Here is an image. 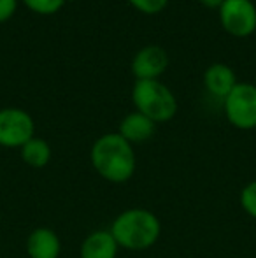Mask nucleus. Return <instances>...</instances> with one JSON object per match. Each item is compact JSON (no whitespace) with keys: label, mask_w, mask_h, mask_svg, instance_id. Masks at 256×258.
Returning <instances> with one entry per match:
<instances>
[{"label":"nucleus","mask_w":256,"mask_h":258,"mask_svg":"<svg viewBox=\"0 0 256 258\" xmlns=\"http://www.w3.org/2000/svg\"><path fill=\"white\" fill-rule=\"evenodd\" d=\"M92 167L104 181L113 184H123L135 174L137 158L133 146L118 132L100 136L90 151Z\"/></svg>","instance_id":"obj_1"},{"label":"nucleus","mask_w":256,"mask_h":258,"mask_svg":"<svg viewBox=\"0 0 256 258\" xmlns=\"http://www.w3.org/2000/svg\"><path fill=\"white\" fill-rule=\"evenodd\" d=\"M109 230L120 248L128 251H144L158 242L161 235V223L153 211L130 207L114 218Z\"/></svg>","instance_id":"obj_2"},{"label":"nucleus","mask_w":256,"mask_h":258,"mask_svg":"<svg viewBox=\"0 0 256 258\" xmlns=\"http://www.w3.org/2000/svg\"><path fill=\"white\" fill-rule=\"evenodd\" d=\"M132 102L135 111L151 121H170L178 112V99L167 85L158 79H137L132 88Z\"/></svg>","instance_id":"obj_3"},{"label":"nucleus","mask_w":256,"mask_h":258,"mask_svg":"<svg viewBox=\"0 0 256 258\" xmlns=\"http://www.w3.org/2000/svg\"><path fill=\"white\" fill-rule=\"evenodd\" d=\"M225 116L230 125L239 130L256 128V86L237 83L225 100Z\"/></svg>","instance_id":"obj_4"},{"label":"nucleus","mask_w":256,"mask_h":258,"mask_svg":"<svg viewBox=\"0 0 256 258\" xmlns=\"http://www.w3.org/2000/svg\"><path fill=\"white\" fill-rule=\"evenodd\" d=\"M35 137V121L25 109H0V146L7 150H20Z\"/></svg>","instance_id":"obj_5"},{"label":"nucleus","mask_w":256,"mask_h":258,"mask_svg":"<svg viewBox=\"0 0 256 258\" xmlns=\"http://www.w3.org/2000/svg\"><path fill=\"white\" fill-rule=\"evenodd\" d=\"M219 23L233 37H249L256 32V6L253 0H225L219 7Z\"/></svg>","instance_id":"obj_6"},{"label":"nucleus","mask_w":256,"mask_h":258,"mask_svg":"<svg viewBox=\"0 0 256 258\" xmlns=\"http://www.w3.org/2000/svg\"><path fill=\"white\" fill-rule=\"evenodd\" d=\"M168 54L160 46H146L139 49L132 60L135 79H158L168 67Z\"/></svg>","instance_id":"obj_7"},{"label":"nucleus","mask_w":256,"mask_h":258,"mask_svg":"<svg viewBox=\"0 0 256 258\" xmlns=\"http://www.w3.org/2000/svg\"><path fill=\"white\" fill-rule=\"evenodd\" d=\"M25 248L28 258H60L62 241L53 228L37 227L28 234Z\"/></svg>","instance_id":"obj_8"},{"label":"nucleus","mask_w":256,"mask_h":258,"mask_svg":"<svg viewBox=\"0 0 256 258\" xmlns=\"http://www.w3.org/2000/svg\"><path fill=\"white\" fill-rule=\"evenodd\" d=\"M120 246L111 230H93L82 239L79 246L81 258H116Z\"/></svg>","instance_id":"obj_9"},{"label":"nucleus","mask_w":256,"mask_h":258,"mask_svg":"<svg viewBox=\"0 0 256 258\" xmlns=\"http://www.w3.org/2000/svg\"><path fill=\"white\" fill-rule=\"evenodd\" d=\"M237 76L226 63H212L204 72V85L211 95L225 100L228 93L237 86Z\"/></svg>","instance_id":"obj_10"},{"label":"nucleus","mask_w":256,"mask_h":258,"mask_svg":"<svg viewBox=\"0 0 256 258\" xmlns=\"http://www.w3.org/2000/svg\"><path fill=\"white\" fill-rule=\"evenodd\" d=\"M156 132V123L151 121L147 116L140 114V112L133 111L128 112L120 123L118 134L123 137L125 141H128L130 144H142L146 141H149Z\"/></svg>","instance_id":"obj_11"},{"label":"nucleus","mask_w":256,"mask_h":258,"mask_svg":"<svg viewBox=\"0 0 256 258\" xmlns=\"http://www.w3.org/2000/svg\"><path fill=\"white\" fill-rule=\"evenodd\" d=\"M20 155L25 165L32 167V169H44L51 162L53 151L48 141L41 139V137H32L27 144L20 148Z\"/></svg>","instance_id":"obj_12"},{"label":"nucleus","mask_w":256,"mask_h":258,"mask_svg":"<svg viewBox=\"0 0 256 258\" xmlns=\"http://www.w3.org/2000/svg\"><path fill=\"white\" fill-rule=\"evenodd\" d=\"M23 4L32 13L41 14V16H51L62 9L65 0H23Z\"/></svg>","instance_id":"obj_13"},{"label":"nucleus","mask_w":256,"mask_h":258,"mask_svg":"<svg viewBox=\"0 0 256 258\" xmlns=\"http://www.w3.org/2000/svg\"><path fill=\"white\" fill-rule=\"evenodd\" d=\"M239 202H240V207L244 209V213L253 218V220H256V179L249 181V183L240 190Z\"/></svg>","instance_id":"obj_14"},{"label":"nucleus","mask_w":256,"mask_h":258,"mask_svg":"<svg viewBox=\"0 0 256 258\" xmlns=\"http://www.w3.org/2000/svg\"><path fill=\"white\" fill-rule=\"evenodd\" d=\"M132 7L140 11L142 14H158L167 7L168 0H127Z\"/></svg>","instance_id":"obj_15"},{"label":"nucleus","mask_w":256,"mask_h":258,"mask_svg":"<svg viewBox=\"0 0 256 258\" xmlns=\"http://www.w3.org/2000/svg\"><path fill=\"white\" fill-rule=\"evenodd\" d=\"M20 0H0V23L11 20L18 9Z\"/></svg>","instance_id":"obj_16"},{"label":"nucleus","mask_w":256,"mask_h":258,"mask_svg":"<svg viewBox=\"0 0 256 258\" xmlns=\"http://www.w3.org/2000/svg\"><path fill=\"white\" fill-rule=\"evenodd\" d=\"M198 2H200L204 7H207V9H219L225 0H198Z\"/></svg>","instance_id":"obj_17"},{"label":"nucleus","mask_w":256,"mask_h":258,"mask_svg":"<svg viewBox=\"0 0 256 258\" xmlns=\"http://www.w3.org/2000/svg\"><path fill=\"white\" fill-rule=\"evenodd\" d=\"M65 2H77V0H65Z\"/></svg>","instance_id":"obj_18"}]
</instances>
